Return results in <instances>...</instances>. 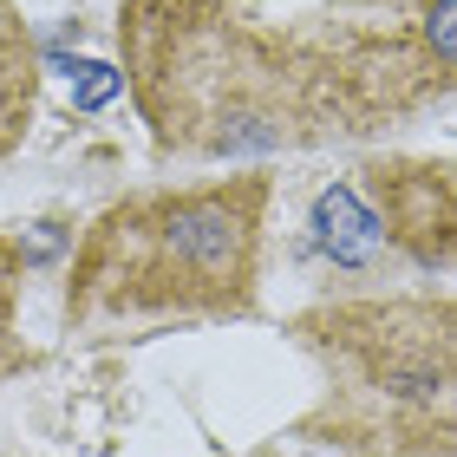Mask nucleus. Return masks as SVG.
Wrapping results in <instances>:
<instances>
[{"mask_svg": "<svg viewBox=\"0 0 457 457\" xmlns=\"http://www.w3.org/2000/svg\"><path fill=\"white\" fill-rule=\"evenodd\" d=\"M327 360L419 445H457V307H360L327 320Z\"/></svg>", "mask_w": 457, "mask_h": 457, "instance_id": "obj_1", "label": "nucleus"}, {"mask_svg": "<svg viewBox=\"0 0 457 457\" xmlns=\"http://www.w3.org/2000/svg\"><path fill=\"white\" fill-rule=\"evenodd\" d=\"M33 112V39L20 27L13 0H0V151L27 131Z\"/></svg>", "mask_w": 457, "mask_h": 457, "instance_id": "obj_3", "label": "nucleus"}, {"mask_svg": "<svg viewBox=\"0 0 457 457\" xmlns=\"http://www.w3.org/2000/svg\"><path fill=\"white\" fill-rule=\"evenodd\" d=\"M425 39H431V53H438V66L457 72V0H431V13H425Z\"/></svg>", "mask_w": 457, "mask_h": 457, "instance_id": "obj_6", "label": "nucleus"}, {"mask_svg": "<svg viewBox=\"0 0 457 457\" xmlns=\"http://www.w3.org/2000/svg\"><path fill=\"white\" fill-rule=\"evenodd\" d=\"M248 255H255V190L183 196L157 210L137 281H151V301H222L242 287Z\"/></svg>", "mask_w": 457, "mask_h": 457, "instance_id": "obj_2", "label": "nucleus"}, {"mask_svg": "<svg viewBox=\"0 0 457 457\" xmlns=\"http://www.w3.org/2000/svg\"><path fill=\"white\" fill-rule=\"evenodd\" d=\"M314 228H320V248L346 268H360L372 248H379V216H366L353 190H327L314 203Z\"/></svg>", "mask_w": 457, "mask_h": 457, "instance_id": "obj_4", "label": "nucleus"}, {"mask_svg": "<svg viewBox=\"0 0 457 457\" xmlns=\"http://www.w3.org/2000/svg\"><path fill=\"white\" fill-rule=\"evenodd\" d=\"M118 92H124V79L112 66H98V59H92V66H79V79H72V105L79 112H105Z\"/></svg>", "mask_w": 457, "mask_h": 457, "instance_id": "obj_5", "label": "nucleus"}]
</instances>
